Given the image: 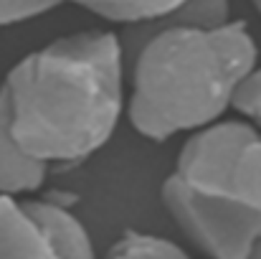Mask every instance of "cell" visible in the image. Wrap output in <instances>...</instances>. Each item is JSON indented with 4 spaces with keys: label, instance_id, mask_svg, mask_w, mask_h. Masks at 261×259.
<instances>
[{
    "label": "cell",
    "instance_id": "8fae6325",
    "mask_svg": "<svg viewBox=\"0 0 261 259\" xmlns=\"http://www.w3.org/2000/svg\"><path fill=\"white\" fill-rule=\"evenodd\" d=\"M251 3H254V8L259 10V15H261V0H251Z\"/></svg>",
    "mask_w": 261,
    "mask_h": 259
},
{
    "label": "cell",
    "instance_id": "3957f363",
    "mask_svg": "<svg viewBox=\"0 0 261 259\" xmlns=\"http://www.w3.org/2000/svg\"><path fill=\"white\" fill-rule=\"evenodd\" d=\"M163 203L208 259H249L261 244V127L221 120L193 132L163 183Z\"/></svg>",
    "mask_w": 261,
    "mask_h": 259
},
{
    "label": "cell",
    "instance_id": "277c9868",
    "mask_svg": "<svg viewBox=\"0 0 261 259\" xmlns=\"http://www.w3.org/2000/svg\"><path fill=\"white\" fill-rule=\"evenodd\" d=\"M20 203L25 214L33 219V224L43 231L51 249L61 259H96L87 226L64 203L48 198H36V201L20 198Z\"/></svg>",
    "mask_w": 261,
    "mask_h": 259
},
{
    "label": "cell",
    "instance_id": "7a4b0ae2",
    "mask_svg": "<svg viewBox=\"0 0 261 259\" xmlns=\"http://www.w3.org/2000/svg\"><path fill=\"white\" fill-rule=\"evenodd\" d=\"M119 38L132 84L127 117L158 143L221 122L259 66V46L244 20L216 28L135 23Z\"/></svg>",
    "mask_w": 261,
    "mask_h": 259
},
{
    "label": "cell",
    "instance_id": "6da1fadb",
    "mask_svg": "<svg viewBox=\"0 0 261 259\" xmlns=\"http://www.w3.org/2000/svg\"><path fill=\"white\" fill-rule=\"evenodd\" d=\"M124 69L112 31L71 33L20 59L0 86L15 143L43 166L87 160L119 125Z\"/></svg>",
    "mask_w": 261,
    "mask_h": 259
},
{
    "label": "cell",
    "instance_id": "9c48e42d",
    "mask_svg": "<svg viewBox=\"0 0 261 259\" xmlns=\"http://www.w3.org/2000/svg\"><path fill=\"white\" fill-rule=\"evenodd\" d=\"M61 0H0V28L33 20L59 8Z\"/></svg>",
    "mask_w": 261,
    "mask_h": 259
},
{
    "label": "cell",
    "instance_id": "52a82bcc",
    "mask_svg": "<svg viewBox=\"0 0 261 259\" xmlns=\"http://www.w3.org/2000/svg\"><path fill=\"white\" fill-rule=\"evenodd\" d=\"M61 3H74L112 23L135 26V23H147L165 15L182 0H61Z\"/></svg>",
    "mask_w": 261,
    "mask_h": 259
},
{
    "label": "cell",
    "instance_id": "5b68a950",
    "mask_svg": "<svg viewBox=\"0 0 261 259\" xmlns=\"http://www.w3.org/2000/svg\"><path fill=\"white\" fill-rule=\"evenodd\" d=\"M46 180V166L23 153L10 132V109L0 89V196L20 198L33 193Z\"/></svg>",
    "mask_w": 261,
    "mask_h": 259
},
{
    "label": "cell",
    "instance_id": "30bf717a",
    "mask_svg": "<svg viewBox=\"0 0 261 259\" xmlns=\"http://www.w3.org/2000/svg\"><path fill=\"white\" fill-rule=\"evenodd\" d=\"M233 109H236L244 120H249V122H254L256 127H261V66H256L254 74L239 89L236 102H233Z\"/></svg>",
    "mask_w": 261,
    "mask_h": 259
},
{
    "label": "cell",
    "instance_id": "8992f818",
    "mask_svg": "<svg viewBox=\"0 0 261 259\" xmlns=\"http://www.w3.org/2000/svg\"><path fill=\"white\" fill-rule=\"evenodd\" d=\"M0 259H61L25 214L20 198L0 196Z\"/></svg>",
    "mask_w": 261,
    "mask_h": 259
},
{
    "label": "cell",
    "instance_id": "ba28073f",
    "mask_svg": "<svg viewBox=\"0 0 261 259\" xmlns=\"http://www.w3.org/2000/svg\"><path fill=\"white\" fill-rule=\"evenodd\" d=\"M182 254L185 252L170 239L142 231H127L109 252V259H180Z\"/></svg>",
    "mask_w": 261,
    "mask_h": 259
},
{
    "label": "cell",
    "instance_id": "7c38bea8",
    "mask_svg": "<svg viewBox=\"0 0 261 259\" xmlns=\"http://www.w3.org/2000/svg\"><path fill=\"white\" fill-rule=\"evenodd\" d=\"M180 259H193V257H188V254H182V257H180Z\"/></svg>",
    "mask_w": 261,
    "mask_h": 259
}]
</instances>
